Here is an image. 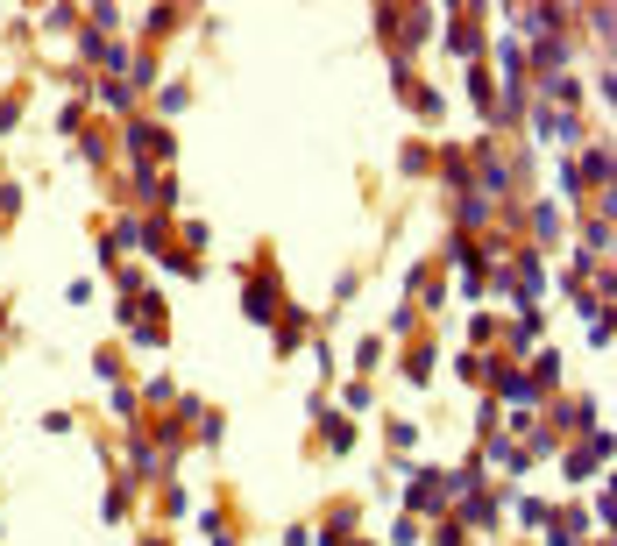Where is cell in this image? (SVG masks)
Here are the masks:
<instances>
[{
  "label": "cell",
  "mask_w": 617,
  "mask_h": 546,
  "mask_svg": "<svg viewBox=\"0 0 617 546\" xmlns=\"http://www.w3.org/2000/svg\"><path fill=\"white\" fill-rule=\"evenodd\" d=\"M469 100L497 121V86H490V71H483V64H469Z\"/></svg>",
  "instance_id": "5bb4252c"
},
{
  "label": "cell",
  "mask_w": 617,
  "mask_h": 546,
  "mask_svg": "<svg viewBox=\"0 0 617 546\" xmlns=\"http://www.w3.org/2000/svg\"><path fill=\"white\" fill-rule=\"evenodd\" d=\"M532 128H539V142H582V121L575 114H561V107H532Z\"/></svg>",
  "instance_id": "52a82bcc"
},
{
  "label": "cell",
  "mask_w": 617,
  "mask_h": 546,
  "mask_svg": "<svg viewBox=\"0 0 617 546\" xmlns=\"http://www.w3.org/2000/svg\"><path fill=\"white\" fill-rule=\"evenodd\" d=\"M121 149H128V164H171V156H178L171 128H164V121H142V114H128V128H121Z\"/></svg>",
  "instance_id": "6da1fadb"
},
{
  "label": "cell",
  "mask_w": 617,
  "mask_h": 546,
  "mask_svg": "<svg viewBox=\"0 0 617 546\" xmlns=\"http://www.w3.org/2000/svg\"><path fill=\"white\" fill-rule=\"evenodd\" d=\"M277 312H284L277 270H249V277H242V320H249V327H277Z\"/></svg>",
  "instance_id": "7a4b0ae2"
},
{
  "label": "cell",
  "mask_w": 617,
  "mask_h": 546,
  "mask_svg": "<svg viewBox=\"0 0 617 546\" xmlns=\"http://www.w3.org/2000/svg\"><path fill=\"white\" fill-rule=\"evenodd\" d=\"M575 185H603V192H610V149H603V142H589L582 171H575Z\"/></svg>",
  "instance_id": "7c38bea8"
},
{
  "label": "cell",
  "mask_w": 617,
  "mask_h": 546,
  "mask_svg": "<svg viewBox=\"0 0 617 546\" xmlns=\"http://www.w3.org/2000/svg\"><path fill=\"white\" fill-rule=\"evenodd\" d=\"M461 525H497V497H461Z\"/></svg>",
  "instance_id": "9a60e30c"
},
{
  "label": "cell",
  "mask_w": 617,
  "mask_h": 546,
  "mask_svg": "<svg viewBox=\"0 0 617 546\" xmlns=\"http://www.w3.org/2000/svg\"><path fill=\"white\" fill-rule=\"evenodd\" d=\"M511 341H518V348H532V341H539V312H532V305L518 312V327H511Z\"/></svg>",
  "instance_id": "d6986e66"
},
{
  "label": "cell",
  "mask_w": 617,
  "mask_h": 546,
  "mask_svg": "<svg viewBox=\"0 0 617 546\" xmlns=\"http://www.w3.org/2000/svg\"><path fill=\"white\" fill-rule=\"evenodd\" d=\"M57 128H64V135H79V128H86V100H71V107L57 114Z\"/></svg>",
  "instance_id": "603a6c76"
},
{
  "label": "cell",
  "mask_w": 617,
  "mask_h": 546,
  "mask_svg": "<svg viewBox=\"0 0 617 546\" xmlns=\"http://www.w3.org/2000/svg\"><path fill=\"white\" fill-rule=\"evenodd\" d=\"M135 199H142V206H157V213H178V185H171V171L135 164Z\"/></svg>",
  "instance_id": "8992f818"
},
{
  "label": "cell",
  "mask_w": 617,
  "mask_h": 546,
  "mask_svg": "<svg viewBox=\"0 0 617 546\" xmlns=\"http://www.w3.org/2000/svg\"><path fill=\"white\" fill-rule=\"evenodd\" d=\"M164 468H171V461H164V447H157V440H149V433H128V476H121L128 490H135V483H149V476H164Z\"/></svg>",
  "instance_id": "5b68a950"
},
{
  "label": "cell",
  "mask_w": 617,
  "mask_h": 546,
  "mask_svg": "<svg viewBox=\"0 0 617 546\" xmlns=\"http://www.w3.org/2000/svg\"><path fill=\"white\" fill-rule=\"evenodd\" d=\"M22 213V185H0V220H15Z\"/></svg>",
  "instance_id": "4316f807"
},
{
  "label": "cell",
  "mask_w": 617,
  "mask_h": 546,
  "mask_svg": "<svg viewBox=\"0 0 617 546\" xmlns=\"http://www.w3.org/2000/svg\"><path fill=\"white\" fill-rule=\"evenodd\" d=\"M128 249H142V220H121V227L107 234V256H128Z\"/></svg>",
  "instance_id": "2e32d148"
},
{
  "label": "cell",
  "mask_w": 617,
  "mask_h": 546,
  "mask_svg": "<svg viewBox=\"0 0 617 546\" xmlns=\"http://www.w3.org/2000/svg\"><path fill=\"white\" fill-rule=\"evenodd\" d=\"M15 121H22V93H8V100H0V135H8Z\"/></svg>",
  "instance_id": "484cf974"
},
{
  "label": "cell",
  "mask_w": 617,
  "mask_h": 546,
  "mask_svg": "<svg viewBox=\"0 0 617 546\" xmlns=\"http://www.w3.org/2000/svg\"><path fill=\"white\" fill-rule=\"evenodd\" d=\"M199 532H206V546H235V539H227V518H220V511H206Z\"/></svg>",
  "instance_id": "ffe728a7"
},
{
  "label": "cell",
  "mask_w": 617,
  "mask_h": 546,
  "mask_svg": "<svg viewBox=\"0 0 617 546\" xmlns=\"http://www.w3.org/2000/svg\"><path fill=\"white\" fill-rule=\"evenodd\" d=\"M504 284L518 291V305H532L539 291H547V263H539V249H518V256H511V270H504Z\"/></svg>",
  "instance_id": "3957f363"
},
{
  "label": "cell",
  "mask_w": 617,
  "mask_h": 546,
  "mask_svg": "<svg viewBox=\"0 0 617 546\" xmlns=\"http://www.w3.org/2000/svg\"><path fill=\"white\" fill-rule=\"evenodd\" d=\"M405 511H412V518H426V511H447V476H440V468H412Z\"/></svg>",
  "instance_id": "277c9868"
},
{
  "label": "cell",
  "mask_w": 617,
  "mask_h": 546,
  "mask_svg": "<svg viewBox=\"0 0 617 546\" xmlns=\"http://www.w3.org/2000/svg\"><path fill=\"white\" fill-rule=\"evenodd\" d=\"M447 43H454V57H469V64H483V29H476V15H454Z\"/></svg>",
  "instance_id": "30bf717a"
},
{
  "label": "cell",
  "mask_w": 617,
  "mask_h": 546,
  "mask_svg": "<svg viewBox=\"0 0 617 546\" xmlns=\"http://www.w3.org/2000/svg\"><path fill=\"white\" fill-rule=\"evenodd\" d=\"M376 362H383V341H376V334H369V341H362V348H355V369H376Z\"/></svg>",
  "instance_id": "cb8c5ba5"
},
{
  "label": "cell",
  "mask_w": 617,
  "mask_h": 546,
  "mask_svg": "<svg viewBox=\"0 0 617 546\" xmlns=\"http://www.w3.org/2000/svg\"><path fill=\"white\" fill-rule=\"evenodd\" d=\"M270 334H277V355H291V348H298L305 334H313V312H305V305H284Z\"/></svg>",
  "instance_id": "ba28073f"
},
{
  "label": "cell",
  "mask_w": 617,
  "mask_h": 546,
  "mask_svg": "<svg viewBox=\"0 0 617 546\" xmlns=\"http://www.w3.org/2000/svg\"><path fill=\"white\" fill-rule=\"evenodd\" d=\"M313 419L327 426V454H348V447H355V419H348V412H327V405L313 398Z\"/></svg>",
  "instance_id": "9c48e42d"
},
{
  "label": "cell",
  "mask_w": 617,
  "mask_h": 546,
  "mask_svg": "<svg viewBox=\"0 0 617 546\" xmlns=\"http://www.w3.org/2000/svg\"><path fill=\"white\" fill-rule=\"evenodd\" d=\"M433 369H440V348H412L405 376H412V383H433Z\"/></svg>",
  "instance_id": "e0dca14e"
},
{
  "label": "cell",
  "mask_w": 617,
  "mask_h": 546,
  "mask_svg": "<svg viewBox=\"0 0 617 546\" xmlns=\"http://www.w3.org/2000/svg\"><path fill=\"white\" fill-rule=\"evenodd\" d=\"M426 171H433V156H426V142H412L405 149V178H426Z\"/></svg>",
  "instance_id": "7402d4cb"
},
{
  "label": "cell",
  "mask_w": 617,
  "mask_h": 546,
  "mask_svg": "<svg viewBox=\"0 0 617 546\" xmlns=\"http://www.w3.org/2000/svg\"><path fill=\"white\" fill-rule=\"evenodd\" d=\"M121 511H128V483H114V490H107V504H100V518H121Z\"/></svg>",
  "instance_id": "d4e9b609"
},
{
  "label": "cell",
  "mask_w": 617,
  "mask_h": 546,
  "mask_svg": "<svg viewBox=\"0 0 617 546\" xmlns=\"http://www.w3.org/2000/svg\"><path fill=\"white\" fill-rule=\"evenodd\" d=\"M490 213H497V206H490L483 192H461V206H454V220H461V234H469V227H483Z\"/></svg>",
  "instance_id": "4fadbf2b"
},
{
  "label": "cell",
  "mask_w": 617,
  "mask_h": 546,
  "mask_svg": "<svg viewBox=\"0 0 617 546\" xmlns=\"http://www.w3.org/2000/svg\"><path fill=\"white\" fill-rule=\"evenodd\" d=\"M561 64H568V43H561V36H539V43H532V71H539V78H561Z\"/></svg>",
  "instance_id": "8fae6325"
},
{
  "label": "cell",
  "mask_w": 617,
  "mask_h": 546,
  "mask_svg": "<svg viewBox=\"0 0 617 546\" xmlns=\"http://www.w3.org/2000/svg\"><path fill=\"white\" fill-rule=\"evenodd\" d=\"M100 100H107L114 114H135V86H128V78H114V86H100Z\"/></svg>",
  "instance_id": "ac0fdd59"
},
{
  "label": "cell",
  "mask_w": 617,
  "mask_h": 546,
  "mask_svg": "<svg viewBox=\"0 0 617 546\" xmlns=\"http://www.w3.org/2000/svg\"><path fill=\"white\" fill-rule=\"evenodd\" d=\"M532 234H547V242H554V234H561V213H554V206H532Z\"/></svg>",
  "instance_id": "44dd1931"
}]
</instances>
